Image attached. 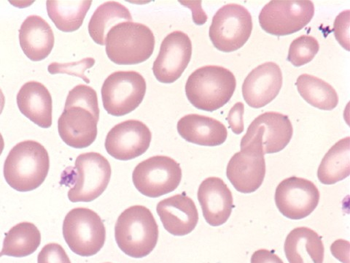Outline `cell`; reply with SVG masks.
Segmentation results:
<instances>
[{"label":"cell","mask_w":350,"mask_h":263,"mask_svg":"<svg viewBox=\"0 0 350 263\" xmlns=\"http://www.w3.org/2000/svg\"><path fill=\"white\" fill-rule=\"evenodd\" d=\"M38 263H71L64 248L59 244L46 245L38 256Z\"/></svg>","instance_id":"31"},{"label":"cell","mask_w":350,"mask_h":263,"mask_svg":"<svg viewBox=\"0 0 350 263\" xmlns=\"http://www.w3.org/2000/svg\"><path fill=\"white\" fill-rule=\"evenodd\" d=\"M253 30V19L249 11L238 4H228L213 16L209 36L219 51L230 53L244 47Z\"/></svg>","instance_id":"10"},{"label":"cell","mask_w":350,"mask_h":263,"mask_svg":"<svg viewBox=\"0 0 350 263\" xmlns=\"http://www.w3.org/2000/svg\"><path fill=\"white\" fill-rule=\"evenodd\" d=\"M248 129L260 132L265 155L283 150L288 145L293 134L288 116L277 112H267L258 116Z\"/></svg>","instance_id":"22"},{"label":"cell","mask_w":350,"mask_h":263,"mask_svg":"<svg viewBox=\"0 0 350 263\" xmlns=\"http://www.w3.org/2000/svg\"><path fill=\"white\" fill-rule=\"evenodd\" d=\"M16 99L22 114L42 128L51 127L52 97L45 86L38 82H29L21 86Z\"/></svg>","instance_id":"21"},{"label":"cell","mask_w":350,"mask_h":263,"mask_svg":"<svg viewBox=\"0 0 350 263\" xmlns=\"http://www.w3.org/2000/svg\"><path fill=\"white\" fill-rule=\"evenodd\" d=\"M320 192L310 180L293 177L278 186L275 203L280 212L293 221L310 216L319 205Z\"/></svg>","instance_id":"13"},{"label":"cell","mask_w":350,"mask_h":263,"mask_svg":"<svg viewBox=\"0 0 350 263\" xmlns=\"http://www.w3.org/2000/svg\"><path fill=\"white\" fill-rule=\"evenodd\" d=\"M72 178L73 186L68 192L72 203L92 202L106 190L111 179V164L100 153H81L77 158L75 167L63 173Z\"/></svg>","instance_id":"7"},{"label":"cell","mask_w":350,"mask_h":263,"mask_svg":"<svg viewBox=\"0 0 350 263\" xmlns=\"http://www.w3.org/2000/svg\"><path fill=\"white\" fill-rule=\"evenodd\" d=\"M284 249L289 263H323L324 261L322 238L309 227L293 229L284 241Z\"/></svg>","instance_id":"23"},{"label":"cell","mask_w":350,"mask_h":263,"mask_svg":"<svg viewBox=\"0 0 350 263\" xmlns=\"http://www.w3.org/2000/svg\"><path fill=\"white\" fill-rule=\"evenodd\" d=\"M100 112L92 87L83 84L74 87L58 121L59 134L65 144L75 149L90 147L97 137Z\"/></svg>","instance_id":"1"},{"label":"cell","mask_w":350,"mask_h":263,"mask_svg":"<svg viewBox=\"0 0 350 263\" xmlns=\"http://www.w3.org/2000/svg\"><path fill=\"white\" fill-rule=\"evenodd\" d=\"M157 211L163 227L173 236L190 234L199 222L196 204L185 193L175 195L160 201Z\"/></svg>","instance_id":"17"},{"label":"cell","mask_w":350,"mask_h":263,"mask_svg":"<svg viewBox=\"0 0 350 263\" xmlns=\"http://www.w3.org/2000/svg\"><path fill=\"white\" fill-rule=\"evenodd\" d=\"M192 56V42L187 34L175 31L162 41L159 53L152 66L156 79L172 84L180 78Z\"/></svg>","instance_id":"14"},{"label":"cell","mask_w":350,"mask_h":263,"mask_svg":"<svg viewBox=\"0 0 350 263\" xmlns=\"http://www.w3.org/2000/svg\"><path fill=\"white\" fill-rule=\"evenodd\" d=\"M236 87L232 72L221 66L208 65L196 70L189 77L185 94L197 109L213 112L231 100Z\"/></svg>","instance_id":"4"},{"label":"cell","mask_w":350,"mask_h":263,"mask_svg":"<svg viewBox=\"0 0 350 263\" xmlns=\"http://www.w3.org/2000/svg\"><path fill=\"white\" fill-rule=\"evenodd\" d=\"M155 43V36L148 27L124 21L108 32L106 53L109 60L116 64H137L152 56Z\"/></svg>","instance_id":"5"},{"label":"cell","mask_w":350,"mask_h":263,"mask_svg":"<svg viewBox=\"0 0 350 263\" xmlns=\"http://www.w3.org/2000/svg\"><path fill=\"white\" fill-rule=\"evenodd\" d=\"M245 113V105L243 103H237L228 113L227 120L230 127L236 135L243 133L244 121L243 115Z\"/></svg>","instance_id":"33"},{"label":"cell","mask_w":350,"mask_h":263,"mask_svg":"<svg viewBox=\"0 0 350 263\" xmlns=\"http://www.w3.org/2000/svg\"><path fill=\"white\" fill-rule=\"evenodd\" d=\"M4 148H5V141H4L2 134H0V155H2Z\"/></svg>","instance_id":"36"},{"label":"cell","mask_w":350,"mask_h":263,"mask_svg":"<svg viewBox=\"0 0 350 263\" xmlns=\"http://www.w3.org/2000/svg\"><path fill=\"white\" fill-rule=\"evenodd\" d=\"M62 229L66 243L79 256H94L105 245L106 229L103 221L90 208H73L66 215Z\"/></svg>","instance_id":"8"},{"label":"cell","mask_w":350,"mask_h":263,"mask_svg":"<svg viewBox=\"0 0 350 263\" xmlns=\"http://www.w3.org/2000/svg\"><path fill=\"white\" fill-rule=\"evenodd\" d=\"M50 169L49 152L40 142H18L8 153L4 164L8 184L20 192L36 190L45 181Z\"/></svg>","instance_id":"2"},{"label":"cell","mask_w":350,"mask_h":263,"mask_svg":"<svg viewBox=\"0 0 350 263\" xmlns=\"http://www.w3.org/2000/svg\"><path fill=\"white\" fill-rule=\"evenodd\" d=\"M182 175L178 162L167 156H155L137 164L133 173V181L141 194L157 199L176 190Z\"/></svg>","instance_id":"11"},{"label":"cell","mask_w":350,"mask_h":263,"mask_svg":"<svg viewBox=\"0 0 350 263\" xmlns=\"http://www.w3.org/2000/svg\"><path fill=\"white\" fill-rule=\"evenodd\" d=\"M159 226L148 208L133 205L118 218L115 226L116 243L124 253L133 258H144L155 249Z\"/></svg>","instance_id":"3"},{"label":"cell","mask_w":350,"mask_h":263,"mask_svg":"<svg viewBox=\"0 0 350 263\" xmlns=\"http://www.w3.org/2000/svg\"><path fill=\"white\" fill-rule=\"evenodd\" d=\"M92 1H48V14L55 26L64 32L80 29Z\"/></svg>","instance_id":"28"},{"label":"cell","mask_w":350,"mask_h":263,"mask_svg":"<svg viewBox=\"0 0 350 263\" xmlns=\"http://www.w3.org/2000/svg\"><path fill=\"white\" fill-rule=\"evenodd\" d=\"M146 90V82L139 73L115 72L107 77L102 87L104 108L109 115H127L144 101Z\"/></svg>","instance_id":"9"},{"label":"cell","mask_w":350,"mask_h":263,"mask_svg":"<svg viewBox=\"0 0 350 263\" xmlns=\"http://www.w3.org/2000/svg\"><path fill=\"white\" fill-rule=\"evenodd\" d=\"M22 51L33 62L46 59L54 47L53 32L48 22L36 15L28 16L19 29Z\"/></svg>","instance_id":"19"},{"label":"cell","mask_w":350,"mask_h":263,"mask_svg":"<svg viewBox=\"0 0 350 263\" xmlns=\"http://www.w3.org/2000/svg\"><path fill=\"white\" fill-rule=\"evenodd\" d=\"M152 134L144 123L127 120L109 132L105 142L106 151L113 158L127 161L145 153L150 147Z\"/></svg>","instance_id":"15"},{"label":"cell","mask_w":350,"mask_h":263,"mask_svg":"<svg viewBox=\"0 0 350 263\" xmlns=\"http://www.w3.org/2000/svg\"><path fill=\"white\" fill-rule=\"evenodd\" d=\"M5 105V97L1 89H0V115L3 112V109Z\"/></svg>","instance_id":"35"},{"label":"cell","mask_w":350,"mask_h":263,"mask_svg":"<svg viewBox=\"0 0 350 263\" xmlns=\"http://www.w3.org/2000/svg\"><path fill=\"white\" fill-rule=\"evenodd\" d=\"M106 263H109V262H106Z\"/></svg>","instance_id":"37"},{"label":"cell","mask_w":350,"mask_h":263,"mask_svg":"<svg viewBox=\"0 0 350 263\" xmlns=\"http://www.w3.org/2000/svg\"><path fill=\"white\" fill-rule=\"evenodd\" d=\"M41 243V234L38 228L31 223H21L5 234L0 258L6 255L25 258L34 253Z\"/></svg>","instance_id":"25"},{"label":"cell","mask_w":350,"mask_h":263,"mask_svg":"<svg viewBox=\"0 0 350 263\" xmlns=\"http://www.w3.org/2000/svg\"><path fill=\"white\" fill-rule=\"evenodd\" d=\"M282 86V73L279 65L269 62L252 71L243 84V95L247 104L260 108L272 102Z\"/></svg>","instance_id":"16"},{"label":"cell","mask_w":350,"mask_h":263,"mask_svg":"<svg viewBox=\"0 0 350 263\" xmlns=\"http://www.w3.org/2000/svg\"><path fill=\"white\" fill-rule=\"evenodd\" d=\"M241 151L230 160L227 178L236 190L250 194L259 189L266 175V162L258 130H247L241 140Z\"/></svg>","instance_id":"6"},{"label":"cell","mask_w":350,"mask_h":263,"mask_svg":"<svg viewBox=\"0 0 350 263\" xmlns=\"http://www.w3.org/2000/svg\"><path fill=\"white\" fill-rule=\"evenodd\" d=\"M319 50V42L315 38L302 36L291 42L287 60L295 67H301L310 62Z\"/></svg>","instance_id":"29"},{"label":"cell","mask_w":350,"mask_h":263,"mask_svg":"<svg viewBox=\"0 0 350 263\" xmlns=\"http://www.w3.org/2000/svg\"><path fill=\"white\" fill-rule=\"evenodd\" d=\"M349 10L342 11L334 21V32L336 40L347 51H349Z\"/></svg>","instance_id":"32"},{"label":"cell","mask_w":350,"mask_h":263,"mask_svg":"<svg viewBox=\"0 0 350 263\" xmlns=\"http://www.w3.org/2000/svg\"><path fill=\"white\" fill-rule=\"evenodd\" d=\"M251 263H284L273 252L267 249H259L251 257Z\"/></svg>","instance_id":"34"},{"label":"cell","mask_w":350,"mask_h":263,"mask_svg":"<svg viewBox=\"0 0 350 263\" xmlns=\"http://www.w3.org/2000/svg\"><path fill=\"white\" fill-rule=\"evenodd\" d=\"M198 200L206 222L211 226L225 224L232 213L233 195L220 178L204 179L198 190Z\"/></svg>","instance_id":"18"},{"label":"cell","mask_w":350,"mask_h":263,"mask_svg":"<svg viewBox=\"0 0 350 263\" xmlns=\"http://www.w3.org/2000/svg\"><path fill=\"white\" fill-rule=\"evenodd\" d=\"M129 9L118 2L109 1L98 7L92 15L89 32L98 45L105 46L107 33L112 27L124 21H133Z\"/></svg>","instance_id":"26"},{"label":"cell","mask_w":350,"mask_h":263,"mask_svg":"<svg viewBox=\"0 0 350 263\" xmlns=\"http://www.w3.org/2000/svg\"><path fill=\"white\" fill-rule=\"evenodd\" d=\"M95 60L93 58H85L79 62L70 63H58L53 62L49 64L48 71L52 74H68L79 77L87 84L90 83V80L85 75L86 70L93 67Z\"/></svg>","instance_id":"30"},{"label":"cell","mask_w":350,"mask_h":263,"mask_svg":"<svg viewBox=\"0 0 350 263\" xmlns=\"http://www.w3.org/2000/svg\"><path fill=\"white\" fill-rule=\"evenodd\" d=\"M179 135L186 141L203 147H217L228 137L226 126L219 121L199 114L183 116L178 123Z\"/></svg>","instance_id":"20"},{"label":"cell","mask_w":350,"mask_h":263,"mask_svg":"<svg viewBox=\"0 0 350 263\" xmlns=\"http://www.w3.org/2000/svg\"><path fill=\"white\" fill-rule=\"evenodd\" d=\"M314 14L312 1H271L260 11V27L275 36H286L310 24Z\"/></svg>","instance_id":"12"},{"label":"cell","mask_w":350,"mask_h":263,"mask_svg":"<svg viewBox=\"0 0 350 263\" xmlns=\"http://www.w3.org/2000/svg\"><path fill=\"white\" fill-rule=\"evenodd\" d=\"M295 86L304 100L323 111H332L338 104V96L334 88L317 77L301 75Z\"/></svg>","instance_id":"27"},{"label":"cell","mask_w":350,"mask_h":263,"mask_svg":"<svg viewBox=\"0 0 350 263\" xmlns=\"http://www.w3.org/2000/svg\"><path fill=\"white\" fill-rule=\"evenodd\" d=\"M350 138L338 140L323 158L317 177L326 185L334 184L347 178L350 173Z\"/></svg>","instance_id":"24"}]
</instances>
